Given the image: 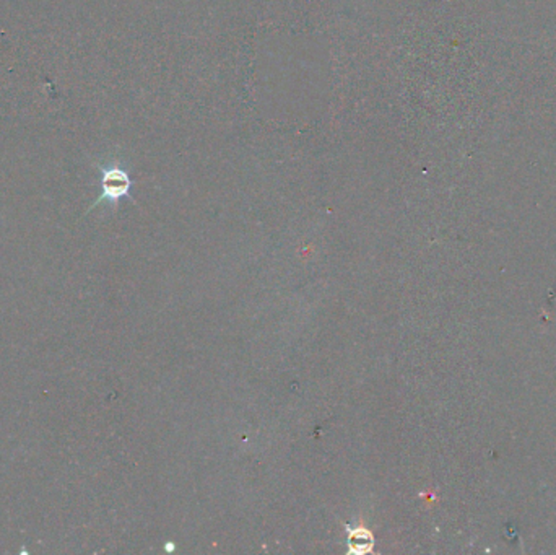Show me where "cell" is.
Here are the masks:
<instances>
[{"mask_svg":"<svg viewBox=\"0 0 556 555\" xmlns=\"http://www.w3.org/2000/svg\"><path fill=\"white\" fill-rule=\"evenodd\" d=\"M101 178H100V186H101V194L98 199L95 201L88 212L98 207L101 202H109V204L116 205L119 201L124 199V197L130 196V188H132V179L129 173L119 166L117 163H113V165L108 166H101L100 168Z\"/></svg>","mask_w":556,"mask_h":555,"instance_id":"6da1fadb","label":"cell"},{"mask_svg":"<svg viewBox=\"0 0 556 555\" xmlns=\"http://www.w3.org/2000/svg\"><path fill=\"white\" fill-rule=\"evenodd\" d=\"M348 537V554H368L373 552L374 536L364 526H350L345 524Z\"/></svg>","mask_w":556,"mask_h":555,"instance_id":"7a4b0ae2","label":"cell"}]
</instances>
